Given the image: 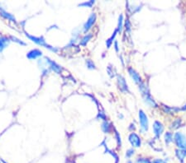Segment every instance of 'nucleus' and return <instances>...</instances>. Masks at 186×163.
I'll use <instances>...</instances> for the list:
<instances>
[{"label": "nucleus", "mask_w": 186, "mask_h": 163, "mask_svg": "<svg viewBox=\"0 0 186 163\" xmlns=\"http://www.w3.org/2000/svg\"><path fill=\"white\" fill-rule=\"evenodd\" d=\"M139 89L140 91L142 92V97L144 100L145 103L147 104V106H149L150 107H157V104L154 101V99L152 98V96L151 95L150 91L148 89L147 86L145 84V83L142 82V83L139 84Z\"/></svg>", "instance_id": "nucleus-1"}, {"label": "nucleus", "mask_w": 186, "mask_h": 163, "mask_svg": "<svg viewBox=\"0 0 186 163\" xmlns=\"http://www.w3.org/2000/svg\"><path fill=\"white\" fill-rule=\"evenodd\" d=\"M25 34H26L27 37H28L29 39L31 40L34 43H36V44L39 45H41V46L45 47V48H47V49H50V50H52V51L53 52L58 51V49H57V48H54V47L51 46V45H47V43H46V41H45L44 38H43L42 36H41V37H36V36L29 35V34H27V32Z\"/></svg>", "instance_id": "nucleus-2"}, {"label": "nucleus", "mask_w": 186, "mask_h": 163, "mask_svg": "<svg viewBox=\"0 0 186 163\" xmlns=\"http://www.w3.org/2000/svg\"><path fill=\"white\" fill-rule=\"evenodd\" d=\"M174 142L179 149L186 150V136L182 133L177 132L174 135Z\"/></svg>", "instance_id": "nucleus-3"}, {"label": "nucleus", "mask_w": 186, "mask_h": 163, "mask_svg": "<svg viewBox=\"0 0 186 163\" xmlns=\"http://www.w3.org/2000/svg\"><path fill=\"white\" fill-rule=\"evenodd\" d=\"M138 116H139L141 132H147L148 130V128H149V121H148L147 115L146 114V113L142 110H140L139 113H138Z\"/></svg>", "instance_id": "nucleus-4"}, {"label": "nucleus", "mask_w": 186, "mask_h": 163, "mask_svg": "<svg viewBox=\"0 0 186 163\" xmlns=\"http://www.w3.org/2000/svg\"><path fill=\"white\" fill-rule=\"evenodd\" d=\"M153 132H154V134H155V138H159L160 137V135L162 134L163 132H164V125L161 122L158 121V120H155L153 124Z\"/></svg>", "instance_id": "nucleus-5"}, {"label": "nucleus", "mask_w": 186, "mask_h": 163, "mask_svg": "<svg viewBox=\"0 0 186 163\" xmlns=\"http://www.w3.org/2000/svg\"><path fill=\"white\" fill-rule=\"evenodd\" d=\"M128 140H129L130 143L132 144V147H134V148H140L141 145H142L141 138L134 132L130 134L129 137H128Z\"/></svg>", "instance_id": "nucleus-6"}, {"label": "nucleus", "mask_w": 186, "mask_h": 163, "mask_svg": "<svg viewBox=\"0 0 186 163\" xmlns=\"http://www.w3.org/2000/svg\"><path fill=\"white\" fill-rule=\"evenodd\" d=\"M96 14L94 13H91V15L89 17L88 20L86 21V22L85 24H84V31L85 32H87L88 31H89L90 30V28L93 26V25L94 24V22H95L96 21Z\"/></svg>", "instance_id": "nucleus-7"}, {"label": "nucleus", "mask_w": 186, "mask_h": 163, "mask_svg": "<svg viewBox=\"0 0 186 163\" xmlns=\"http://www.w3.org/2000/svg\"><path fill=\"white\" fill-rule=\"evenodd\" d=\"M118 86L120 91L122 92H128L129 91L126 80L122 75H118Z\"/></svg>", "instance_id": "nucleus-8"}, {"label": "nucleus", "mask_w": 186, "mask_h": 163, "mask_svg": "<svg viewBox=\"0 0 186 163\" xmlns=\"http://www.w3.org/2000/svg\"><path fill=\"white\" fill-rule=\"evenodd\" d=\"M128 73H129V75L131 76V78L133 79L135 83H137V84L139 85L140 83H142V77H141V76L139 75V73H138L136 70L133 69L132 68H128Z\"/></svg>", "instance_id": "nucleus-9"}, {"label": "nucleus", "mask_w": 186, "mask_h": 163, "mask_svg": "<svg viewBox=\"0 0 186 163\" xmlns=\"http://www.w3.org/2000/svg\"><path fill=\"white\" fill-rule=\"evenodd\" d=\"M46 63H47L48 66L50 67L51 69H52L54 72H57V73H60V71H61V68L59 64H57L56 63L54 62L53 60H51L49 58L46 57Z\"/></svg>", "instance_id": "nucleus-10"}, {"label": "nucleus", "mask_w": 186, "mask_h": 163, "mask_svg": "<svg viewBox=\"0 0 186 163\" xmlns=\"http://www.w3.org/2000/svg\"><path fill=\"white\" fill-rule=\"evenodd\" d=\"M42 55V52L38 49H31V51H29L27 54V57L28 58L29 60H36L38 57H41Z\"/></svg>", "instance_id": "nucleus-11"}, {"label": "nucleus", "mask_w": 186, "mask_h": 163, "mask_svg": "<svg viewBox=\"0 0 186 163\" xmlns=\"http://www.w3.org/2000/svg\"><path fill=\"white\" fill-rule=\"evenodd\" d=\"M101 128H102V130H103V133L109 134V133L111 132L112 125L109 122L105 120V121H103V123H102V124H101Z\"/></svg>", "instance_id": "nucleus-12"}, {"label": "nucleus", "mask_w": 186, "mask_h": 163, "mask_svg": "<svg viewBox=\"0 0 186 163\" xmlns=\"http://www.w3.org/2000/svg\"><path fill=\"white\" fill-rule=\"evenodd\" d=\"M183 125V122L180 118H177L172 122V124L171 125V130H178L179 128H180Z\"/></svg>", "instance_id": "nucleus-13"}, {"label": "nucleus", "mask_w": 186, "mask_h": 163, "mask_svg": "<svg viewBox=\"0 0 186 163\" xmlns=\"http://www.w3.org/2000/svg\"><path fill=\"white\" fill-rule=\"evenodd\" d=\"M176 156L177 157L179 160H180L181 161H183L184 159L186 157V150L184 149H179L177 148L176 150Z\"/></svg>", "instance_id": "nucleus-14"}, {"label": "nucleus", "mask_w": 186, "mask_h": 163, "mask_svg": "<svg viewBox=\"0 0 186 163\" xmlns=\"http://www.w3.org/2000/svg\"><path fill=\"white\" fill-rule=\"evenodd\" d=\"M9 43V40L7 37H0V52L5 49Z\"/></svg>", "instance_id": "nucleus-15"}, {"label": "nucleus", "mask_w": 186, "mask_h": 163, "mask_svg": "<svg viewBox=\"0 0 186 163\" xmlns=\"http://www.w3.org/2000/svg\"><path fill=\"white\" fill-rule=\"evenodd\" d=\"M0 15L2 16V17H3L4 18H7V19H8V20H10V21H14V22L16 21V18L14 17L11 13H7V12L3 10V9L0 11Z\"/></svg>", "instance_id": "nucleus-16"}, {"label": "nucleus", "mask_w": 186, "mask_h": 163, "mask_svg": "<svg viewBox=\"0 0 186 163\" xmlns=\"http://www.w3.org/2000/svg\"><path fill=\"white\" fill-rule=\"evenodd\" d=\"M92 36H93V35H92L91 33H89L87 34V35H85V36H84L82 39H81V41H80V45L85 46L86 45H87V43L90 41V39L92 38Z\"/></svg>", "instance_id": "nucleus-17"}, {"label": "nucleus", "mask_w": 186, "mask_h": 163, "mask_svg": "<svg viewBox=\"0 0 186 163\" xmlns=\"http://www.w3.org/2000/svg\"><path fill=\"white\" fill-rule=\"evenodd\" d=\"M164 139H165V142L166 144H170L171 142H173L174 140L173 134L171 132H166L164 135Z\"/></svg>", "instance_id": "nucleus-18"}, {"label": "nucleus", "mask_w": 186, "mask_h": 163, "mask_svg": "<svg viewBox=\"0 0 186 163\" xmlns=\"http://www.w3.org/2000/svg\"><path fill=\"white\" fill-rule=\"evenodd\" d=\"M117 33H118V30L116 29V30L114 31V33H113V35H112L111 37L109 38V39L106 41V45H107V48H108V49H109V48L111 47L112 44H113V42H114V40L115 39V37H116Z\"/></svg>", "instance_id": "nucleus-19"}, {"label": "nucleus", "mask_w": 186, "mask_h": 163, "mask_svg": "<svg viewBox=\"0 0 186 163\" xmlns=\"http://www.w3.org/2000/svg\"><path fill=\"white\" fill-rule=\"evenodd\" d=\"M122 27H123V16L120 14L118 17V27H117L118 33H121L122 31Z\"/></svg>", "instance_id": "nucleus-20"}, {"label": "nucleus", "mask_w": 186, "mask_h": 163, "mask_svg": "<svg viewBox=\"0 0 186 163\" xmlns=\"http://www.w3.org/2000/svg\"><path fill=\"white\" fill-rule=\"evenodd\" d=\"M94 1L93 0H90V1H89V2H85V3H80L79 4V6L80 7H88V8H91L92 6H93V4H94Z\"/></svg>", "instance_id": "nucleus-21"}, {"label": "nucleus", "mask_w": 186, "mask_h": 163, "mask_svg": "<svg viewBox=\"0 0 186 163\" xmlns=\"http://www.w3.org/2000/svg\"><path fill=\"white\" fill-rule=\"evenodd\" d=\"M86 65H87V67H88V68H89V69H94V68H96L94 63L91 60H86Z\"/></svg>", "instance_id": "nucleus-22"}, {"label": "nucleus", "mask_w": 186, "mask_h": 163, "mask_svg": "<svg viewBox=\"0 0 186 163\" xmlns=\"http://www.w3.org/2000/svg\"><path fill=\"white\" fill-rule=\"evenodd\" d=\"M10 39L13 41L16 42V43H18V44L21 45H26V43L23 41H20L19 39H18L17 37H15V36H10Z\"/></svg>", "instance_id": "nucleus-23"}, {"label": "nucleus", "mask_w": 186, "mask_h": 163, "mask_svg": "<svg viewBox=\"0 0 186 163\" xmlns=\"http://www.w3.org/2000/svg\"><path fill=\"white\" fill-rule=\"evenodd\" d=\"M115 137H116V139H117V142H118V147H121V136H120V134H119V133L116 130H115Z\"/></svg>", "instance_id": "nucleus-24"}, {"label": "nucleus", "mask_w": 186, "mask_h": 163, "mask_svg": "<svg viewBox=\"0 0 186 163\" xmlns=\"http://www.w3.org/2000/svg\"><path fill=\"white\" fill-rule=\"evenodd\" d=\"M125 28H126V31L127 32H130L131 31V22H130L128 18L126 19V21H125Z\"/></svg>", "instance_id": "nucleus-25"}, {"label": "nucleus", "mask_w": 186, "mask_h": 163, "mask_svg": "<svg viewBox=\"0 0 186 163\" xmlns=\"http://www.w3.org/2000/svg\"><path fill=\"white\" fill-rule=\"evenodd\" d=\"M134 149H133V148H130V149H128V150L126 152V157L130 158L132 155H134Z\"/></svg>", "instance_id": "nucleus-26"}, {"label": "nucleus", "mask_w": 186, "mask_h": 163, "mask_svg": "<svg viewBox=\"0 0 186 163\" xmlns=\"http://www.w3.org/2000/svg\"><path fill=\"white\" fill-rule=\"evenodd\" d=\"M97 119H103V120H106L107 117H106V114H104L103 111H99L98 114V116H97Z\"/></svg>", "instance_id": "nucleus-27"}, {"label": "nucleus", "mask_w": 186, "mask_h": 163, "mask_svg": "<svg viewBox=\"0 0 186 163\" xmlns=\"http://www.w3.org/2000/svg\"><path fill=\"white\" fill-rule=\"evenodd\" d=\"M137 163H152L149 159L147 158H138L137 160Z\"/></svg>", "instance_id": "nucleus-28"}, {"label": "nucleus", "mask_w": 186, "mask_h": 163, "mask_svg": "<svg viewBox=\"0 0 186 163\" xmlns=\"http://www.w3.org/2000/svg\"><path fill=\"white\" fill-rule=\"evenodd\" d=\"M153 163H167L165 161L161 160V159H155V160L153 161Z\"/></svg>", "instance_id": "nucleus-29"}, {"label": "nucleus", "mask_w": 186, "mask_h": 163, "mask_svg": "<svg viewBox=\"0 0 186 163\" xmlns=\"http://www.w3.org/2000/svg\"><path fill=\"white\" fill-rule=\"evenodd\" d=\"M114 48H115V50H116V52H118L119 51L118 42L117 41H115V42H114Z\"/></svg>", "instance_id": "nucleus-30"}, {"label": "nucleus", "mask_w": 186, "mask_h": 163, "mask_svg": "<svg viewBox=\"0 0 186 163\" xmlns=\"http://www.w3.org/2000/svg\"><path fill=\"white\" fill-rule=\"evenodd\" d=\"M136 130V127H135V124H130L129 130L132 131V130Z\"/></svg>", "instance_id": "nucleus-31"}, {"label": "nucleus", "mask_w": 186, "mask_h": 163, "mask_svg": "<svg viewBox=\"0 0 186 163\" xmlns=\"http://www.w3.org/2000/svg\"><path fill=\"white\" fill-rule=\"evenodd\" d=\"M180 111H186V105H184V106H182V107H181Z\"/></svg>", "instance_id": "nucleus-32"}, {"label": "nucleus", "mask_w": 186, "mask_h": 163, "mask_svg": "<svg viewBox=\"0 0 186 163\" xmlns=\"http://www.w3.org/2000/svg\"><path fill=\"white\" fill-rule=\"evenodd\" d=\"M127 163H132V161H127Z\"/></svg>", "instance_id": "nucleus-33"}, {"label": "nucleus", "mask_w": 186, "mask_h": 163, "mask_svg": "<svg viewBox=\"0 0 186 163\" xmlns=\"http://www.w3.org/2000/svg\"><path fill=\"white\" fill-rule=\"evenodd\" d=\"M182 163H183V162H182Z\"/></svg>", "instance_id": "nucleus-34"}]
</instances>
